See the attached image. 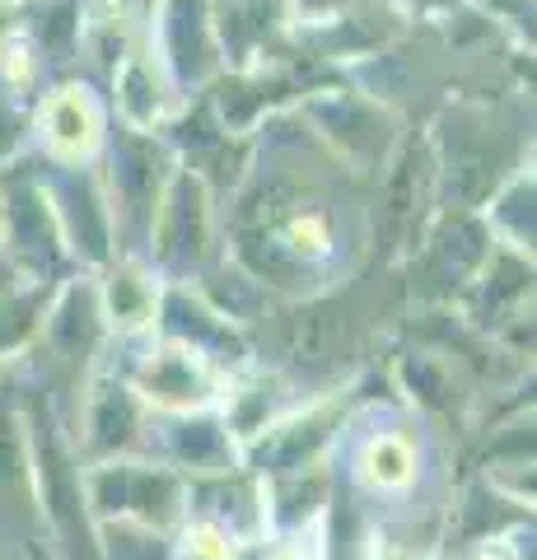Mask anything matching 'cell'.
I'll use <instances>...</instances> for the list:
<instances>
[{
    "label": "cell",
    "mask_w": 537,
    "mask_h": 560,
    "mask_svg": "<svg viewBox=\"0 0 537 560\" xmlns=\"http://www.w3.org/2000/svg\"><path fill=\"white\" fill-rule=\"evenodd\" d=\"M360 467H365V481L378 486V490H397L411 481V444L397 440V434H378V440L365 448V458H360Z\"/></svg>",
    "instance_id": "obj_3"
},
{
    "label": "cell",
    "mask_w": 537,
    "mask_h": 560,
    "mask_svg": "<svg viewBox=\"0 0 537 560\" xmlns=\"http://www.w3.org/2000/svg\"><path fill=\"white\" fill-rule=\"evenodd\" d=\"M168 220H178V234H164V257H183V253L197 257L206 238V201L197 178H178L168 197Z\"/></svg>",
    "instance_id": "obj_2"
},
{
    "label": "cell",
    "mask_w": 537,
    "mask_h": 560,
    "mask_svg": "<svg viewBox=\"0 0 537 560\" xmlns=\"http://www.w3.org/2000/svg\"><path fill=\"white\" fill-rule=\"evenodd\" d=\"M276 560H300V556H294V551H281V556H276Z\"/></svg>",
    "instance_id": "obj_4"
},
{
    "label": "cell",
    "mask_w": 537,
    "mask_h": 560,
    "mask_svg": "<svg viewBox=\"0 0 537 560\" xmlns=\"http://www.w3.org/2000/svg\"><path fill=\"white\" fill-rule=\"evenodd\" d=\"M94 127H98V121L90 113V98H84L80 90H61L57 98L47 103V136H51V145H57L61 154L90 150Z\"/></svg>",
    "instance_id": "obj_1"
}]
</instances>
